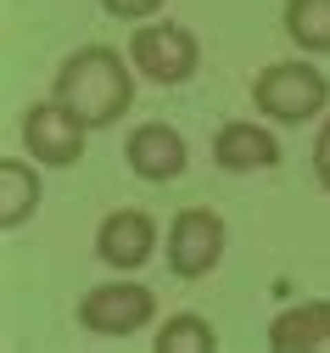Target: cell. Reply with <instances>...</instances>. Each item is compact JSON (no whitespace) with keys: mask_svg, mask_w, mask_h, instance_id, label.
<instances>
[{"mask_svg":"<svg viewBox=\"0 0 330 353\" xmlns=\"http://www.w3.org/2000/svg\"><path fill=\"white\" fill-rule=\"evenodd\" d=\"M129 51L118 57L112 46H84L73 51L62 68H56V84H51V96L68 101L90 129H107L118 123L129 107H134V73H129Z\"/></svg>","mask_w":330,"mask_h":353,"instance_id":"6da1fadb","label":"cell"},{"mask_svg":"<svg viewBox=\"0 0 330 353\" xmlns=\"http://www.w3.org/2000/svg\"><path fill=\"white\" fill-rule=\"evenodd\" d=\"M330 101V79L313 62H274L252 79V107L274 123H308Z\"/></svg>","mask_w":330,"mask_h":353,"instance_id":"7a4b0ae2","label":"cell"},{"mask_svg":"<svg viewBox=\"0 0 330 353\" xmlns=\"http://www.w3.org/2000/svg\"><path fill=\"white\" fill-rule=\"evenodd\" d=\"M129 62L140 79H152V84H185V79H196L202 68V46H196V34L185 28V23H140L134 39H129Z\"/></svg>","mask_w":330,"mask_h":353,"instance_id":"3957f363","label":"cell"},{"mask_svg":"<svg viewBox=\"0 0 330 353\" xmlns=\"http://www.w3.org/2000/svg\"><path fill=\"white\" fill-rule=\"evenodd\" d=\"M157 320V292L140 281H101L79 297V325L90 336H134Z\"/></svg>","mask_w":330,"mask_h":353,"instance_id":"277c9868","label":"cell"},{"mask_svg":"<svg viewBox=\"0 0 330 353\" xmlns=\"http://www.w3.org/2000/svg\"><path fill=\"white\" fill-rule=\"evenodd\" d=\"M224 219L213 208H179L168 219V236H163V252H168V270L174 281H202L218 270L224 258Z\"/></svg>","mask_w":330,"mask_h":353,"instance_id":"5b68a950","label":"cell"},{"mask_svg":"<svg viewBox=\"0 0 330 353\" xmlns=\"http://www.w3.org/2000/svg\"><path fill=\"white\" fill-rule=\"evenodd\" d=\"M84 135H90V123H84L68 101H56V96L23 112V146H28V157L45 163V168H73V163L84 157Z\"/></svg>","mask_w":330,"mask_h":353,"instance_id":"8992f818","label":"cell"},{"mask_svg":"<svg viewBox=\"0 0 330 353\" xmlns=\"http://www.w3.org/2000/svg\"><path fill=\"white\" fill-rule=\"evenodd\" d=\"M96 252L107 270L118 275H134V270H146V263L157 258V219L146 208H118L101 219V230H96Z\"/></svg>","mask_w":330,"mask_h":353,"instance_id":"52a82bcc","label":"cell"},{"mask_svg":"<svg viewBox=\"0 0 330 353\" xmlns=\"http://www.w3.org/2000/svg\"><path fill=\"white\" fill-rule=\"evenodd\" d=\"M123 157H129V168L140 174L146 185H168V180H179L185 168H191V146H185V135L174 123H140L134 135H129V146H123Z\"/></svg>","mask_w":330,"mask_h":353,"instance_id":"ba28073f","label":"cell"},{"mask_svg":"<svg viewBox=\"0 0 330 353\" xmlns=\"http://www.w3.org/2000/svg\"><path fill=\"white\" fill-rule=\"evenodd\" d=\"M213 163L224 174H258V168L280 163V141H274V129H263L252 118H235L213 135Z\"/></svg>","mask_w":330,"mask_h":353,"instance_id":"9c48e42d","label":"cell"},{"mask_svg":"<svg viewBox=\"0 0 330 353\" xmlns=\"http://www.w3.org/2000/svg\"><path fill=\"white\" fill-rule=\"evenodd\" d=\"M269 347L274 353H330V297H313V303L274 314Z\"/></svg>","mask_w":330,"mask_h":353,"instance_id":"30bf717a","label":"cell"},{"mask_svg":"<svg viewBox=\"0 0 330 353\" xmlns=\"http://www.w3.org/2000/svg\"><path fill=\"white\" fill-rule=\"evenodd\" d=\"M39 213V174L23 157L0 163V230H23Z\"/></svg>","mask_w":330,"mask_h":353,"instance_id":"8fae6325","label":"cell"},{"mask_svg":"<svg viewBox=\"0 0 330 353\" xmlns=\"http://www.w3.org/2000/svg\"><path fill=\"white\" fill-rule=\"evenodd\" d=\"M286 34L297 39V51L324 57L330 51V0H286Z\"/></svg>","mask_w":330,"mask_h":353,"instance_id":"7c38bea8","label":"cell"},{"mask_svg":"<svg viewBox=\"0 0 330 353\" xmlns=\"http://www.w3.org/2000/svg\"><path fill=\"white\" fill-rule=\"evenodd\" d=\"M157 353H213L218 347V331L202 320V314H168L152 336Z\"/></svg>","mask_w":330,"mask_h":353,"instance_id":"4fadbf2b","label":"cell"},{"mask_svg":"<svg viewBox=\"0 0 330 353\" xmlns=\"http://www.w3.org/2000/svg\"><path fill=\"white\" fill-rule=\"evenodd\" d=\"M168 6V0H101V12L107 17H123V23H146V17H157Z\"/></svg>","mask_w":330,"mask_h":353,"instance_id":"5bb4252c","label":"cell"},{"mask_svg":"<svg viewBox=\"0 0 330 353\" xmlns=\"http://www.w3.org/2000/svg\"><path fill=\"white\" fill-rule=\"evenodd\" d=\"M313 180L330 191V118H324V129H319V141H313Z\"/></svg>","mask_w":330,"mask_h":353,"instance_id":"9a60e30c","label":"cell"}]
</instances>
